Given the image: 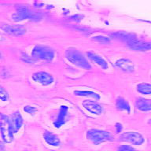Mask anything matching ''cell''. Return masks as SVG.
I'll return each instance as SVG.
<instances>
[{"label": "cell", "instance_id": "cell-1", "mask_svg": "<svg viewBox=\"0 0 151 151\" xmlns=\"http://www.w3.org/2000/svg\"><path fill=\"white\" fill-rule=\"evenodd\" d=\"M65 57L71 63H73V65L80 68H84V69L91 68V65H90L86 57L78 50L74 49V48H68L66 50Z\"/></svg>", "mask_w": 151, "mask_h": 151}, {"label": "cell", "instance_id": "cell-2", "mask_svg": "<svg viewBox=\"0 0 151 151\" xmlns=\"http://www.w3.org/2000/svg\"><path fill=\"white\" fill-rule=\"evenodd\" d=\"M86 137L89 141L95 145L113 140V136L109 132L99 129L88 130L86 133Z\"/></svg>", "mask_w": 151, "mask_h": 151}, {"label": "cell", "instance_id": "cell-3", "mask_svg": "<svg viewBox=\"0 0 151 151\" xmlns=\"http://www.w3.org/2000/svg\"><path fill=\"white\" fill-rule=\"evenodd\" d=\"M0 132L2 140L9 143L14 140V132L12 131L11 124L8 116L0 113Z\"/></svg>", "mask_w": 151, "mask_h": 151}, {"label": "cell", "instance_id": "cell-4", "mask_svg": "<svg viewBox=\"0 0 151 151\" xmlns=\"http://www.w3.org/2000/svg\"><path fill=\"white\" fill-rule=\"evenodd\" d=\"M31 56L32 58L51 61L54 58V50L52 48L43 45H36L33 47Z\"/></svg>", "mask_w": 151, "mask_h": 151}, {"label": "cell", "instance_id": "cell-5", "mask_svg": "<svg viewBox=\"0 0 151 151\" xmlns=\"http://www.w3.org/2000/svg\"><path fill=\"white\" fill-rule=\"evenodd\" d=\"M119 139L120 141L127 142H130V143L133 144V145H137V146L142 145L145 141L143 136L139 132H124L122 134H120Z\"/></svg>", "mask_w": 151, "mask_h": 151}, {"label": "cell", "instance_id": "cell-6", "mask_svg": "<svg viewBox=\"0 0 151 151\" xmlns=\"http://www.w3.org/2000/svg\"><path fill=\"white\" fill-rule=\"evenodd\" d=\"M0 28L6 33L14 36H21L26 33V28L21 24H1Z\"/></svg>", "mask_w": 151, "mask_h": 151}, {"label": "cell", "instance_id": "cell-7", "mask_svg": "<svg viewBox=\"0 0 151 151\" xmlns=\"http://www.w3.org/2000/svg\"><path fill=\"white\" fill-rule=\"evenodd\" d=\"M32 78L34 81L39 83L43 86H48L54 82L53 76L47 72H43V71H39V72L34 73L32 76Z\"/></svg>", "mask_w": 151, "mask_h": 151}, {"label": "cell", "instance_id": "cell-8", "mask_svg": "<svg viewBox=\"0 0 151 151\" xmlns=\"http://www.w3.org/2000/svg\"><path fill=\"white\" fill-rule=\"evenodd\" d=\"M31 12L32 10L29 9L28 6L19 5L16 6V13L12 14L11 17L15 22H18V21H23L24 19H29Z\"/></svg>", "mask_w": 151, "mask_h": 151}, {"label": "cell", "instance_id": "cell-9", "mask_svg": "<svg viewBox=\"0 0 151 151\" xmlns=\"http://www.w3.org/2000/svg\"><path fill=\"white\" fill-rule=\"evenodd\" d=\"M83 108L94 115H101L102 113V106L96 101L84 100L82 103Z\"/></svg>", "mask_w": 151, "mask_h": 151}, {"label": "cell", "instance_id": "cell-10", "mask_svg": "<svg viewBox=\"0 0 151 151\" xmlns=\"http://www.w3.org/2000/svg\"><path fill=\"white\" fill-rule=\"evenodd\" d=\"M9 121L11 124V128L13 132L17 133L18 131L21 129V126L23 124V117L19 111L14 112L9 117Z\"/></svg>", "mask_w": 151, "mask_h": 151}, {"label": "cell", "instance_id": "cell-11", "mask_svg": "<svg viewBox=\"0 0 151 151\" xmlns=\"http://www.w3.org/2000/svg\"><path fill=\"white\" fill-rule=\"evenodd\" d=\"M128 47L136 51H146L151 50V42H144L138 39L127 43Z\"/></svg>", "mask_w": 151, "mask_h": 151}, {"label": "cell", "instance_id": "cell-12", "mask_svg": "<svg viewBox=\"0 0 151 151\" xmlns=\"http://www.w3.org/2000/svg\"><path fill=\"white\" fill-rule=\"evenodd\" d=\"M68 106H60V109H59V113L58 114V116H57L56 120H54V127H57V128H59V127H61L65 123V118L66 116H67V113H68Z\"/></svg>", "mask_w": 151, "mask_h": 151}, {"label": "cell", "instance_id": "cell-13", "mask_svg": "<svg viewBox=\"0 0 151 151\" xmlns=\"http://www.w3.org/2000/svg\"><path fill=\"white\" fill-rule=\"evenodd\" d=\"M116 66L125 72H132L134 69V65L131 60L127 58H120L116 61Z\"/></svg>", "mask_w": 151, "mask_h": 151}, {"label": "cell", "instance_id": "cell-14", "mask_svg": "<svg viewBox=\"0 0 151 151\" xmlns=\"http://www.w3.org/2000/svg\"><path fill=\"white\" fill-rule=\"evenodd\" d=\"M87 57H88V58L91 59L92 61H94V63L97 64L98 65L100 66V67L103 68V69L108 68V62H107L102 57H101L98 54L94 53V52L92 51L87 52Z\"/></svg>", "mask_w": 151, "mask_h": 151}, {"label": "cell", "instance_id": "cell-15", "mask_svg": "<svg viewBox=\"0 0 151 151\" xmlns=\"http://www.w3.org/2000/svg\"><path fill=\"white\" fill-rule=\"evenodd\" d=\"M111 36L114 39L116 40H122V41H125L127 43L130 42H132L133 40H137L136 35L133 34V33L126 32H116L113 34H111Z\"/></svg>", "mask_w": 151, "mask_h": 151}, {"label": "cell", "instance_id": "cell-16", "mask_svg": "<svg viewBox=\"0 0 151 151\" xmlns=\"http://www.w3.org/2000/svg\"><path fill=\"white\" fill-rule=\"evenodd\" d=\"M135 106L142 112L151 111V100L144 98H139L135 101Z\"/></svg>", "mask_w": 151, "mask_h": 151}, {"label": "cell", "instance_id": "cell-17", "mask_svg": "<svg viewBox=\"0 0 151 151\" xmlns=\"http://www.w3.org/2000/svg\"><path fill=\"white\" fill-rule=\"evenodd\" d=\"M42 136H43L45 142L50 146H58L60 145V139H58V137L57 136L56 134H53L52 132L46 131L43 133Z\"/></svg>", "mask_w": 151, "mask_h": 151}, {"label": "cell", "instance_id": "cell-18", "mask_svg": "<svg viewBox=\"0 0 151 151\" xmlns=\"http://www.w3.org/2000/svg\"><path fill=\"white\" fill-rule=\"evenodd\" d=\"M116 107L118 110L126 111L128 113H130V112H131V106H130L129 102L122 97H118L116 99Z\"/></svg>", "mask_w": 151, "mask_h": 151}, {"label": "cell", "instance_id": "cell-19", "mask_svg": "<svg viewBox=\"0 0 151 151\" xmlns=\"http://www.w3.org/2000/svg\"><path fill=\"white\" fill-rule=\"evenodd\" d=\"M137 91L142 94L148 95L151 94V83H140L136 86Z\"/></svg>", "mask_w": 151, "mask_h": 151}, {"label": "cell", "instance_id": "cell-20", "mask_svg": "<svg viewBox=\"0 0 151 151\" xmlns=\"http://www.w3.org/2000/svg\"><path fill=\"white\" fill-rule=\"evenodd\" d=\"M73 93H74V94L76 95V96L90 97V98H93V99H96V100H99V99H100V95L94 91H80V90H77V91H74Z\"/></svg>", "mask_w": 151, "mask_h": 151}, {"label": "cell", "instance_id": "cell-21", "mask_svg": "<svg viewBox=\"0 0 151 151\" xmlns=\"http://www.w3.org/2000/svg\"><path fill=\"white\" fill-rule=\"evenodd\" d=\"M92 40H94V41H96V42H101V43H109V42H110V38L101 35L93 36V37H92Z\"/></svg>", "mask_w": 151, "mask_h": 151}, {"label": "cell", "instance_id": "cell-22", "mask_svg": "<svg viewBox=\"0 0 151 151\" xmlns=\"http://www.w3.org/2000/svg\"><path fill=\"white\" fill-rule=\"evenodd\" d=\"M9 93L4 87L0 85V100L2 101H6L9 100Z\"/></svg>", "mask_w": 151, "mask_h": 151}, {"label": "cell", "instance_id": "cell-23", "mask_svg": "<svg viewBox=\"0 0 151 151\" xmlns=\"http://www.w3.org/2000/svg\"><path fill=\"white\" fill-rule=\"evenodd\" d=\"M42 15L40 12L32 11V10L30 17H29V19L32 20V21H40V20L42 19Z\"/></svg>", "mask_w": 151, "mask_h": 151}, {"label": "cell", "instance_id": "cell-24", "mask_svg": "<svg viewBox=\"0 0 151 151\" xmlns=\"http://www.w3.org/2000/svg\"><path fill=\"white\" fill-rule=\"evenodd\" d=\"M23 110L27 113H29L31 115H34L38 111L37 108H35V106H25L23 108Z\"/></svg>", "mask_w": 151, "mask_h": 151}, {"label": "cell", "instance_id": "cell-25", "mask_svg": "<svg viewBox=\"0 0 151 151\" xmlns=\"http://www.w3.org/2000/svg\"><path fill=\"white\" fill-rule=\"evenodd\" d=\"M117 151H138L132 146H128V145H122L118 147Z\"/></svg>", "mask_w": 151, "mask_h": 151}, {"label": "cell", "instance_id": "cell-26", "mask_svg": "<svg viewBox=\"0 0 151 151\" xmlns=\"http://www.w3.org/2000/svg\"><path fill=\"white\" fill-rule=\"evenodd\" d=\"M116 127V132L117 133H120V132H121V131H122L123 129V126L122 124H120V123H116L115 125Z\"/></svg>", "mask_w": 151, "mask_h": 151}, {"label": "cell", "instance_id": "cell-27", "mask_svg": "<svg viewBox=\"0 0 151 151\" xmlns=\"http://www.w3.org/2000/svg\"><path fill=\"white\" fill-rule=\"evenodd\" d=\"M71 18L73 19V20H74V21H80V20L83 18V16L77 14V15H74V16H73Z\"/></svg>", "mask_w": 151, "mask_h": 151}, {"label": "cell", "instance_id": "cell-28", "mask_svg": "<svg viewBox=\"0 0 151 151\" xmlns=\"http://www.w3.org/2000/svg\"><path fill=\"white\" fill-rule=\"evenodd\" d=\"M0 151H5V146L2 142H0Z\"/></svg>", "mask_w": 151, "mask_h": 151}, {"label": "cell", "instance_id": "cell-29", "mask_svg": "<svg viewBox=\"0 0 151 151\" xmlns=\"http://www.w3.org/2000/svg\"><path fill=\"white\" fill-rule=\"evenodd\" d=\"M2 58V53L0 52V59Z\"/></svg>", "mask_w": 151, "mask_h": 151}, {"label": "cell", "instance_id": "cell-30", "mask_svg": "<svg viewBox=\"0 0 151 151\" xmlns=\"http://www.w3.org/2000/svg\"><path fill=\"white\" fill-rule=\"evenodd\" d=\"M150 77H151V76H150Z\"/></svg>", "mask_w": 151, "mask_h": 151}]
</instances>
